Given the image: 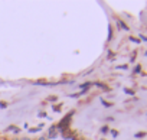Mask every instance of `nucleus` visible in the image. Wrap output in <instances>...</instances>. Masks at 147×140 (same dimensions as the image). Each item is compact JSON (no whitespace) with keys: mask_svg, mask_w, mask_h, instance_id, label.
Returning a JSON list of instances; mask_svg holds the SVG:
<instances>
[{"mask_svg":"<svg viewBox=\"0 0 147 140\" xmlns=\"http://www.w3.org/2000/svg\"><path fill=\"white\" fill-rule=\"evenodd\" d=\"M140 38H141L143 41H146V42H147V38H146V36H143V35H140Z\"/></svg>","mask_w":147,"mask_h":140,"instance_id":"nucleus-23","label":"nucleus"},{"mask_svg":"<svg viewBox=\"0 0 147 140\" xmlns=\"http://www.w3.org/2000/svg\"><path fill=\"white\" fill-rule=\"evenodd\" d=\"M136 59V52H133V55H131V61H134Z\"/></svg>","mask_w":147,"mask_h":140,"instance_id":"nucleus-21","label":"nucleus"},{"mask_svg":"<svg viewBox=\"0 0 147 140\" xmlns=\"http://www.w3.org/2000/svg\"><path fill=\"white\" fill-rule=\"evenodd\" d=\"M35 84H38V85H46L48 81L46 80H38V81H35Z\"/></svg>","mask_w":147,"mask_h":140,"instance_id":"nucleus-8","label":"nucleus"},{"mask_svg":"<svg viewBox=\"0 0 147 140\" xmlns=\"http://www.w3.org/2000/svg\"><path fill=\"white\" fill-rule=\"evenodd\" d=\"M71 136H72V134H71V130H69V129H63V130H62V137H63V139H69Z\"/></svg>","mask_w":147,"mask_h":140,"instance_id":"nucleus-3","label":"nucleus"},{"mask_svg":"<svg viewBox=\"0 0 147 140\" xmlns=\"http://www.w3.org/2000/svg\"><path fill=\"white\" fill-rule=\"evenodd\" d=\"M111 134H113L114 137H117V136H118V131H117V130H111Z\"/></svg>","mask_w":147,"mask_h":140,"instance_id":"nucleus-17","label":"nucleus"},{"mask_svg":"<svg viewBox=\"0 0 147 140\" xmlns=\"http://www.w3.org/2000/svg\"><path fill=\"white\" fill-rule=\"evenodd\" d=\"M144 55H146V56H147V52H146V53H144Z\"/></svg>","mask_w":147,"mask_h":140,"instance_id":"nucleus-26","label":"nucleus"},{"mask_svg":"<svg viewBox=\"0 0 147 140\" xmlns=\"http://www.w3.org/2000/svg\"><path fill=\"white\" fill-rule=\"evenodd\" d=\"M117 26H118V28H121L123 30H128V26H127L123 20H117Z\"/></svg>","mask_w":147,"mask_h":140,"instance_id":"nucleus-4","label":"nucleus"},{"mask_svg":"<svg viewBox=\"0 0 147 140\" xmlns=\"http://www.w3.org/2000/svg\"><path fill=\"white\" fill-rule=\"evenodd\" d=\"M140 71H141V66H140V65H137V66L134 68V72H136V74H138Z\"/></svg>","mask_w":147,"mask_h":140,"instance_id":"nucleus-13","label":"nucleus"},{"mask_svg":"<svg viewBox=\"0 0 147 140\" xmlns=\"http://www.w3.org/2000/svg\"><path fill=\"white\" fill-rule=\"evenodd\" d=\"M58 136V129H56V126H52L51 129H49V139H55Z\"/></svg>","mask_w":147,"mask_h":140,"instance_id":"nucleus-2","label":"nucleus"},{"mask_svg":"<svg viewBox=\"0 0 147 140\" xmlns=\"http://www.w3.org/2000/svg\"><path fill=\"white\" fill-rule=\"evenodd\" d=\"M39 140H48V139H45V137H40V139H39Z\"/></svg>","mask_w":147,"mask_h":140,"instance_id":"nucleus-24","label":"nucleus"},{"mask_svg":"<svg viewBox=\"0 0 147 140\" xmlns=\"http://www.w3.org/2000/svg\"><path fill=\"white\" fill-rule=\"evenodd\" d=\"M39 117H46V113H39Z\"/></svg>","mask_w":147,"mask_h":140,"instance_id":"nucleus-22","label":"nucleus"},{"mask_svg":"<svg viewBox=\"0 0 147 140\" xmlns=\"http://www.w3.org/2000/svg\"><path fill=\"white\" fill-rule=\"evenodd\" d=\"M107 131H108V127H107V126H104V127L101 129V133H107Z\"/></svg>","mask_w":147,"mask_h":140,"instance_id":"nucleus-16","label":"nucleus"},{"mask_svg":"<svg viewBox=\"0 0 147 140\" xmlns=\"http://www.w3.org/2000/svg\"><path fill=\"white\" fill-rule=\"evenodd\" d=\"M111 38H113V26L110 25L108 26V41H111Z\"/></svg>","mask_w":147,"mask_h":140,"instance_id":"nucleus-9","label":"nucleus"},{"mask_svg":"<svg viewBox=\"0 0 147 140\" xmlns=\"http://www.w3.org/2000/svg\"><path fill=\"white\" fill-rule=\"evenodd\" d=\"M7 130H12V131H15V133H19L20 130L18 129V127H15V126H10V127H7Z\"/></svg>","mask_w":147,"mask_h":140,"instance_id":"nucleus-11","label":"nucleus"},{"mask_svg":"<svg viewBox=\"0 0 147 140\" xmlns=\"http://www.w3.org/2000/svg\"><path fill=\"white\" fill-rule=\"evenodd\" d=\"M72 114H74V111H71V113H69V116L63 117V118L59 121V124L56 126V129H58V130H63V129H66V127L69 126V121H71V117H72Z\"/></svg>","mask_w":147,"mask_h":140,"instance_id":"nucleus-1","label":"nucleus"},{"mask_svg":"<svg viewBox=\"0 0 147 140\" xmlns=\"http://www.w3.org/2000/svg\"><path fill=\"white\" fill-rule=\"evenodd\" d=\"M136 139H141V137H146V131H137L136 134Z\"/></svg>","mask_w":147,"mask_h":140,"instance_id":"nucleus-7","label":"nucleus"},{"mask_svg":"<svg viewBox=\"0 0 147 140\" xmlns=\"http://www.w3.org/2000/svg\"><path fill=\"white\" fill-rule=\"evenodd\" d=\"M130 41H131V42H134V43H140V39H138V38H134V36H131V38H130Z\"/></svg>","mask_w":147,"mask_h":140,"instance_id":"nucleus-12","label":"nucleus"},{"mask_svg":"<svg viewBox=\"0 0 147 140\" xmlns=\"http://www.w3.org/2000/svg\"><path fill=\"white\" fill-rule=\"evenodd\" d=\"M101 103H102V104H104L105 107H111V106H113L111 103H107V101H104V100H101Z\"/></svg>","mask_w":147,"mask_h":140,"instance_id":"nucleus-14","label":"nucleus"},{"mask_svg":"<svg viewBox=\"0 0 147 140\" xmlns=\"http://www.w3.org/2000/svg\"><path fill=\"white\" fill-rule=\"evenodd\" d=\"M92 85H94V83H85V84L80 85V88H82L84 91H87V90H88V87H92Z\"/></svg>","mask_w":147,"mask_h":140,"instance_id":"nucleus-6","label":"nucleus"},{"mask_svg":"<svg viewBox=\"0 0 147 140\" xmlns=\"http://www.w3.org/2000/svg\"><path fill=\"white\" fill-rule=\"evenodd\" d=\"M94 85L100 87V88H101V90H104V91H110V88H108L105 84H101V83H94Z\"/></svg>","mask_w":147,"mask_h":140,"instance_id":"nucleus-5","label":"nucleus"},{"mask_svg":"<svg viewBox=\"0 0 147 140\" xmlns=\"http://www.w3.org/2000/svg\"><path fill=\"white\" fill-rule=\"evenodd\" d=\"M72 140H78V139H77V137H72Z\"/></svg>","mask_w":147,"mask_h":140,"instance_id":"nucleus-25","label":"nucleus"},{"mask_svg":"<svg viewBox=\"0 0 147 140\" xmlns=\"http://www.w3.org/2000/svg\"><path fill=\"white\" fill-rule=\"evenodd\" d=\"M0 107H2V108H6L7 104H6V103H0Z\"/></svg>","mask_w":147,"mask_h":140,"instance_id":"nucleus-18","label":"nucleus"},{"mask_svg":"<svg viewBox=\"0 0 147 140\" xmlns=\"http://www.w3.org/2000/svg\"><path fill=\"white\" fill-rule=\"evenodd\" d=\"M39 130H40V127H38V129H29L30 133H36V131H39Z\"/></svg>","mask_w":147,"mask_h":140,"instance_id":"nucleus-15","label":"nucleus"},{"mask_svg":"<svg viewBox=\"0 0 147 140\" xmlns=\"http://www.w3.org/2000/svg\"><path fill=\"white\" fill-rule=\"evenodd\" d=\"M56 100H58V98H56V97H53V95H52V97H49V101H56Z\"/></svg>","mask_w":147,"mask_h":140,"instance_id":"nucleus-19","label":"nucleus"},{"mask_svg":"<svg viewBox=\"0 0 147 140\" xmlns=\"http://www.w3.org/2000/svg\"><path fill=\"white\" fill-rule=\"evenodd\" d=\"M61 110V106H58V107H53V111H59Z\"/></svg>","mask_w":147,"mask_h":140,"instance_id":"nucleus-20","label":"nucleus"},{"mask_svg":"<svg viewBox=\"0 0 147 140\" xmlns=\"http://www.w3.org/2000/svg\"><path fill=\"white\" fill-rule=\"evenodd\" d=\"M124 93L130 94V95H134V90H130V88H124Z\"/></svg>","mask_w":147,"mask_h":140,"instance_id":"nucleus-10","label":"nucleus"}]
</instances>
